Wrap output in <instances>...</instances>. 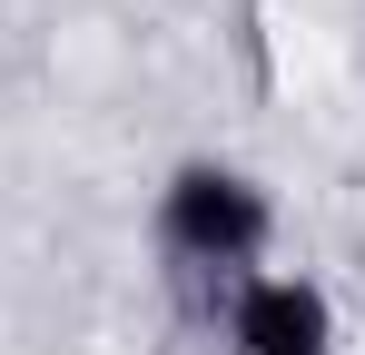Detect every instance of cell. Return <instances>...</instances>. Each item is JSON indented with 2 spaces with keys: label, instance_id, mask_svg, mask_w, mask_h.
Here are the masks:
<instances>
[{
  "label": "cell",
  "instance_id": "obj_1",
  "mask_svg": "<svg viewBox=\"0 0 365 355\" xmlns=\"http://www.w3.org/2000/svg\"><path fill=\"white\" fill-rule=\"evenodd\" d=\"M148 227H158V247L178 267L237 287V277H257V257L277 247V197L237 158H178L168 187H158V207H148Z\"/></svg>",
  "mask_w": 365,
  "mask_h": 355
},
{
  "label": "cell",
  "instance_id": "obj_2",
  "mask_svg": "<svg viewBox=\"0 0 365 355\" xmlns=\"http://www.w3.org/2000/svg\"><path fill=\"white\" fill-rule=\"evenodd\" d=\"M227 346L237 355H336V296L316 277L257 267L227 287Z\"/></svg>",
  "mask_w": 365,
  "mask_h": 355
}]
</instances>
